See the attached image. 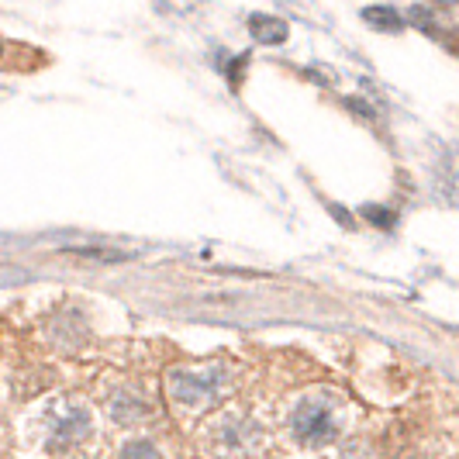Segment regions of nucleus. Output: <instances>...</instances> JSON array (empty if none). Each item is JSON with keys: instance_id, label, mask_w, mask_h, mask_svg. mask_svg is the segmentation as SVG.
I'll use <instances>...</instances> for the list:
<instances>
[{"instance_id": "6e6552de", "label": "nucleus", "mask_w": 459, "mask_h": 459, "mask_svg": "<svg viewBox=\"0 0 459 459\" xmlns=\"http://www.w3.org/2000/svg\"><path fill=\"white\" fill-rule=\"evenodd\" d=\"M117 459H162L160 449L152 446V442H145V438H138V442H128L125 449H121V456Z\"/></svg>"}, {"instance_id": "0eeeda50", "label": "nucleus", "mask_w": 459, "mask_h": 459, "mask_svg": "<svg viewBox=\"0 0 459 459\" xmlns=\"http://www.w3.org/2000/svg\"><path fill=\"white\" fill-rule=\"evenodd\" d=\"M363 18H367L369 24H377V28H384V31H397V28H401V14H397L394 7H367Z\"/></svg>"}, {"instance_id": "f03ea898", "label": "nucleus", "mask_w": 459, "mask_h": 459, "mask_svg": "<svg viewBox=\"0 0 459 459\" xmlns=\"http://www.w3.org/2000/svg\"><path fill=\"white\" fill-rule=\"evenodd\" d=\"M294 436L304 446H325L339 436V414L332 408L328 397H304L298 408H294Z\"/></svg>"}, {"instance_id": "1a4fd4ad", "label": "nucleus", "mask_w": 459, "mask_h": 459, "mask_svg": "<svg viewBox=\"0 0 459 459\" xmlns=\"http://www.w3.org/2000/svg\"><path fill=\"white\" fill-rule=\"evenodd\" d=\"M363 214H369V218H377L373 225H391V211H377V207H363Z\"/></svg>"}, {"instance_id": "39448f33", "label": "nucleus", "mask_w": 459, "mask_h": 459, "mask_svg": "<svg viewBox=\"0 0 459 459\" xmlns=\"http://www.w3.org/2000/svg\"><path fill=\"white\" fill-rule=\"evenodd\" d=\"M111 414H115V421H121V425H128V421H145V418H149V404H145L135 391H121L111 397Z\"/></svg>"}, {"instance_id": "f257e3e1", "label": "nucleus", "mask_w": 459, "mask_h": 459, "mask_svg": "<svg viewBox=\"0 0 459 459\" xmlns=\"http://www.w3.org/2000/svg\"><path fill=\"white\" fill-rule=\"evenodd\" d=\"M231 391L229 369L221 367H207V369H169L166 373V397L173 404V411L180 418H197L204 414L211 404H218L225 394Z\"/></svg>"}, {"instance_id": "20e7f679", "label": "nucleus", "mask_w": 459, "mask_h": 459, "mask_svg": "<svg viewBox=\"0 0 459 459\" xmlns=\"http://www.w3.org/2000/svg\"><path fill=\"white\" fill-rule=\"evenodd\" d=\"M91 436V414L76 401H56L46 411V446L48 449H69Z\"/></svg>"}, {"instance_id": "7ed1b4c3", "label": "nucleus", "mask_w": 459, "mask_h": 459, "mask_svg": "<svg viewBox=\"0 0 459 459\" xmlns=\"http://www.w3.org/2000/svg\"><path fill=\"white\" fill-rule=\"evenodd\" d=\"M259 425L253 418H221L214 432L207 436V456L211 459H246L259 446Z\"/></svg>"}, {"instance_id": "9d476101", "label": "nucleus", "mask_w": 459, "mask_h": 459, "mask_svg": "<svg viewBox=\"0 0 459 459\" xmlns=\"http://www.w3.org/2000/svg\"><path fill=\"white\" fill-rule=\"evenodd\" d=\"M80 255H91V259H125V253H97V249H73Z\"/></svg>"}, {"instance_id": "423d86ee", "label": "nucleus", "mask_w": 459, "mask_h": 459, "mask_svg": "<svg viewBox=\"0 0 459 459\" xmlns=\"http://www.w3.org/2000/svg\"><path fill=\"white\" fill-rule=\"evenodd\" d=\"M253 24V39L255 42H263V46H280V42H287V24L280 22V18H270V14H253L249 18Z\"/></svg>"}]
</instances>
